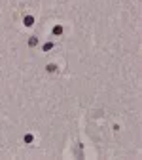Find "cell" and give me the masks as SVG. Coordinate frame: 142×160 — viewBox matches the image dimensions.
Instances as JSON below:
<instances>
[]
</instances>
